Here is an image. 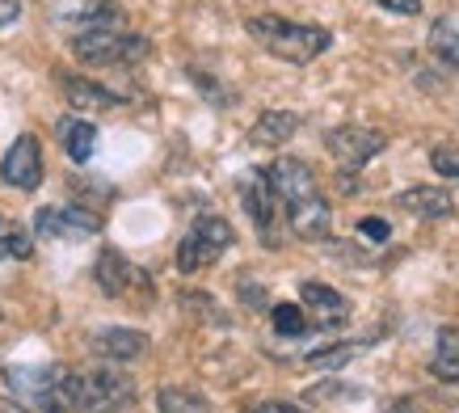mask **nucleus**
<instances>
[{
  "label": "nucleus",
  "mask_w": 459,
  "mask_h": 413,
  "mask_svg": "<svg viewBox=\"0 0 459 413\" xmlns=\"http://www.w3.org/2000/svg\"><path fill=\"white\" fill-rule=\"evenodd\" d=\"M249 39L257 47H265L270 56L287 59V64H312L320 59L329 47H333V34L325 26H307V22H287V17H274V13H262V17H249Z\"/></svg>",
  "instance_id": "1"
},
{
  "label": "nucleus",
  "mask_w": 459,
  "mask_h": 413,
  "mask_svg": "<svg viewBox=\"0 0 459 413\" xmlns=\"http://www.w3.org/2000/svg\"><path fill=\"white\" fill-rule=\"evenodd\" d=\"M59 400L68 409H84V413H110V409H126L135 405V384L114 367H98V372H76L59 380Z\"/></svg>",
  "instance_id": "2"
},
{
  "label": "nucleus",
  "mask_w": 459,
  "mask_h": 413,
  "mask_svg": "<svg viewBox=\"0 0 459 413\" xmlns=\"http://www.w3.org/2000/svg\"><path fill=\"white\" fill-rule=\"evenodd\" d=\"M72 51L84 64H106V68H131L148 56V39L131 34L123 22H106V26L81 30V34H68Z\"/></svg>",
  "instance_id": "3"
},
{
  "label": "nucleus",
  "mask_w": 459,
  "mask_h": 413,
  "mask_svg": "<svg viewBox=\"0 0 459 413\" xmlns=\"http://www.w3.org/2000/svg\"><path fill=\"white\" fill-rule=\"evenodd\" d=\"M232 241H237V233H232V224L223 215H198L178 245V270L181 275H195L203 266L220 262V253H228Z\"/></svg>",
  "instance_id": "4"
},
{
  "label": "nucleus",
  "mask_w": 459,
  "mask_h": 413,
  "mask_svg": "<svg viewBox=\"0 0 459 413\" xmlns=\"http://www.w3.org/2000/svg\"><path fill=\"white\" fill-rule=\"evenodd\" d=\"M384 144H388V139L379 136V131H371V127H333V131L325 136V148H329V156L337 161L342 173H359L371 156L384 152Z\"/></svg>",
  "instance_id": "5"
},
{
  "label": "nucleus",
  "mask_w": 459,
  "mask_h": 413,
  "mask_svg": "<svg viewBox=\"0 0 459 413\" xmlns=\"http://www.w3.org/2000/svg\"><path fill=\"white\" fill-rule=\"evenodd\" d=\"M34 233L42 241H84L101 233V215L84 206H42L34 215Z\"/></svg>",
  "instance_id": "6"
},
{
  "label": "nucleus",
  "mask_w": 459,
  "mask_h": 413,
  "mask_svg": "<svg viewBox=\"0 0 459 413\" xmlns=\"http://www.w3.org/2000/svg\"><path fill=\"white\" fill-rule=\"evenodd\" d=\"M0 178L13 190H39L42 181V148L34 136H17L0 161Z\"/></svg>",
  "instance_id": "7"
},
{
  "label": "nucleus",
  "mask_w": 459,
  "mask_h": 413,
  "mask_svg": "<svg viewBox=\"0 0 459 413\" xmlns=\"http://www.w3.org/2000/svg\"><path fill=\"white\" fill-rule=\"evenodd\" d=\"M240 203L249 211V220L257 224V233H262L265 245H274V224H279V194L270 186L265 173H249V178H240Z\"/></svg>",
  "instance_id": "8"
},
{
  "label": "nucleus",
  "mask_w": 459,
  "mask_h": 413,
  "mask_svg": "<svg viewBox=\"0 0 459 413\" xmlns=\"http://www.w3.org/2000/svg\"><path fill=\"white\" fill-rule=\"evenodd\" d=\"M282 211H287V224H291V233L299 236V241H325L329 228H333V211H329V203H325L320 190L282 203Z\"/></svg>",
  "instance_id": "9"
},
{
  "label": "nucleus",
  "mask_w": 459,
  "mask_h": 413,
  "mask_svg": "<svg viewBox=\"0 0 459 413\" xmlns=\"http://www.w3.org/2000/svg\"><path fill=\"white\" fill-rule=\"evenodd\" d=\"M64 367L56 363H13L4 367V388L13 392V400H34V397H51L59 392Z\"/></svg>",
  "instance_id": "10"
},
{
  "label": "nucleus",
  "mask_w": 459,
  "mask_h": 413,
  "mask_svg": "<svg viewBox=\"0 0 459 413\" xmlns=\"http://www.w3.org/2000/svg\"><path fill=\"white\" fill-rule=\"evenodd\" d=\"M93 278H98V287L106 291L110 300H123V295H131L135 287H148V278L126 262L118 249H101L98 266H93Z\"/></svg>",
  "instance_id": "11"
},
{
  "label": "nucleus",
  "mask_w": 459,
  "mask_h": 413,
  "mask_svg": "<svg viewBox=\"0 0 459 413\" xmlns=\"http://www.w3.org/2000/svg\"><path fill=\"white\" fill-rule=\"evenodd\" d=\"M299 308L316 321L320 330H333V325H342L350 317V300L329 283H304L299 287Z\"/></svg>",
  "instance_id": "12"
},
{
  "label": "nucleus",
  "mask_w": 459,
  "mask_h": 413,
  "mask_svg": "<svg viewBox=\"0 0 459 413\" xmlns=\"http://www.w3.org/2000/svg\"><path fill=\"white\" fill-rule=\"evenodd\" d=\"M89 350L106 363H131L148 350V338L140 330H126V325H110V330H98L89 338Z\"/></svg>",
  "instance_id": "13"
},
{
  "label": "nucleus",
  "mask_w": 459,
  "mask_h": 413,
  "mask_svg": "<svg viewBox=\"0 0 459 413\" xmlns=\"http://www.w3.org/2000/svg\"><path fill=\"white\" fill-rule=\"evenodd\" d=\"M56 22L68 34H81V30L106 26V22H123V13L114 9L110 0H64L56 9Z\"/></svg>",
  "instance_id": "14"
},
{
  "label": "nucleus",
  "mask_w": 459,
  "mask_h": 413,
  "mask_svg": "<svg viewBox=\"0 0 459 413\" xmlns=\"http://www.w3.org/2000/svg\"><path fill=\"white\" fill-rule=\"evenodd\" d=\"M396 206L418 215V220H443L455 211V190H443V186H409V190L396 194Z\"/></svg>",
  "instance_id": "15"
},
{
  "label": "nucleus",
  "mask_w": 459,
  "mask_h": 413,
  "mask_svg": "<svg viewBox=\"0 0 459 413\" xmlns=\"http://www.w3.org/2000/svg\"><path fill=\"white\" fill-rule=\"evenodd\" d=\"M56 139H59V148L68 152L76 165H89V161H93V152H98V127L89 123V119H76V114H64V119H59Z\"/></svg>",
  "instance_id": "16"
},
{
  "label": "nucleus",
  "mask_w": 459,
  "mask_h": 413,
  "mask_svg": "<svg viewBox=\"0 0 459 413\" xmlns=\"http://www.w3.org/2000/svg\"><path fill=\"white\" fill-rule=\"evenodd\" d=\"M59 89L68 97L76 110H114V106H123V97L106 89L98 81H84V76H59Z\"/></svg>",
  "instance_id": "17"
},
{
  "label": "nucleus",
  "mask_w": 459,
  "mask_h": 413,
  "mask_svg": "<svg viewBox=\"0 0 459 413\" xmlns=\"http://www.w3.org/2000/svg\"><path fill=\"white\" fill-rule=\"evenodd\" d=\"M299 114H291V110H265L257 123H253V131H249V144H257V148H279V144H287V139L299 131Z\"/></svg>",
  "instance_id": "18"
},
{
  "label": "nucleus",
  "mask_w": 459,
  "mask_h": 413,
  "mask_svg": "<svg viewBox=\"0 0 459 413\" xmlns=\"http://www.w3.org/2000/svg\"><path fill=\"white\" fill-rule=\"evenodd\" d=\"M430 372L446 384H459V330H438V346H434V358H430Z\"/></svg>",
  "instance_id": "19"
},
{
  "label": "nucleus",
  "mask_w": 459,
  "mask_h": 413,
  "mask_svg": "<svg viewBox=\"0 0 459 413\" xmlns=\"http://www.w3.org/2000/svg\"><path fill=\"white\" fill-rule=\"evenodd\" d=\"M156 409L160 413H211V400L198 388H181V384H165L156 392Z\"/></svg>",
  "instance_id": "20"
},
{
  "label": "nucleus",
  "mask_w": 459,
  "mask_h": 413,
  "mask_svg": "<svg viewBox=\"0 0 459 413\" xmlns=\"http://www.w3.org/2000/svg\"><path fill=\"white\" fill-rule=\"evenodd\" d=\"M30 253H34V233H26V224L9 220V215H0V262H26Z\"/></svg>",
  "instance_id": "21"
},
{
  "label": "nucleus",
  "mask_w": 459,
  "mask_h": 413,
  "mask_svg": "<svg viewBox=\"0 0 459 413\" xmlns=\"http://www.w3.org/2000/svg\"><path fill=\"white\" fill-rule=\"evenodd\" d=\"M371 342H342V346H320L312 355L304 358L307 367H316V372H333V367H346L350 358H359Z\"/></svg>",
  "instance_id": "22"
},
{
  "label": "nucleus",
  "mask_w": 459,
  "mask_h": 413,
  "mask_svg": "<svg viewBox=\"0 0 459 413\" xmlns=\"http://www.w3.org/2000/svg\"><path fill=\"white\" fill-rule=\"evenodd\" d=\"M430 51L443 59L446 68L459 72V26H451V22H438V26L430 30Z\"/></svg>",
  "instance_id": "23"
},
{
  "label": "nucleus",
  "mask_w": 459,
  "mask_h": 413,
  "mask_svg": "<svg viewBox=\"0 0 459 413\" xmlns=\"http://www.w3.org/2000/svg\"><path fill=\"white\" fill-rule=\"evenodd\" d=\"M270 321H274V333H282V338H304L307 333V312L299 303H274Z\"/></svg>",
  "instance_id": "24"
},
{
  "label": "nucleus",
  "mask_w": 459,
  "mask_h": 413,
  "mask_svg": "<svg viewBox=\"0 0 459 413\" xmlns=\"http://www.w3.org/2000/svg\"><path fill=\"white\" fill-rule=\"evenodd\" d=\"M430 165L438 169L443 178L459 181V148H455V144H438V148L430 152Z\"/></svg>",
  "instance_id": "25"
},
{
  "label": "nucleus",
  "mask_w": 459,
  "mask_h": 413,
  "mask_svg": "<svg viewBox=\"0 0 459 413\" xmlns=\"http://www.w3.org/2000/svg\"><path fill=\"white\" fill-rule=\"evenodd\" d=\"M13 413H68V405L59 400V392L51 397H34V400H13Z\"/></svg>",
  "instance_id": "26"
},
{
  "label": "nucleus",
  "mask_w": 459,
  "mask_h": 413,
  "mask_svg": "<svg viewBox=\"0 0 459 413\" xmlns=\"http://www.w3.org/2000/svg\"><path fill=\"white\" fill-rule=\"evenodd\" d=\"M359 233L367 236V241H388V233H392V228H388V224H384V220H379V215H367V220L359 224Z\"/></svg>",
  "instance_id": "27"
},
{
  "label": "nucleus",
  "mask_w": 459,
  "mask_h": 413,
  "mask_svg": "<svg viewBox=\"0 0 459 413\" xmlns=\"http://www.w3.org/2000/svg\"><path fill=\"white\" fill-rule=\"evenodd\" d=\"M245 413H307V409H299L291 400H257V405H249Z\"/></svg>",
  "instance_id": "28"
},
{
  "label": "nucleus",
  "mask_w": 459,
  "mask_h": 413,
  "mask_svg": "<svg viewBox=\"0 0 459 413\" xmlns=\"http://www.w3.org/2000/svg\"><path fill=\"white\" fill-rule=\"evenodd\" d=\"M379 9H388V13H401V17H413L421 13V0H376Z\"/></svg>",
  "instance_id": "29"
},
{
  "label": "nucleus",
  "mask_w": 459,
  "mask_h": 413,
  "mask_svg": "<svg viewBox=\"0 0 459 413\" xmlns=\"http://www.w3.org/2000/svg\"><path fill=\"white\" fill-rule=\"evenodd\" d=\"M22 17V0H0V30H9Z\"/></svg>",
  "instance_id": "30"
},
{
  "label": "nucleus",
  "mask_w": 459,
  "mask_h": 413,
  "mask_svg": "<svg viewBox=\"0 0 459 413\" xmlns=\"http://www.w3.org/2000/svg\"><path fill=\"white\" fill-rule=\"evenodd\" d=\"M392 413H421V405L413 397H401L396 405H392Z\"/></svg>",
  "instance_id": "31"
}]
</instances>
